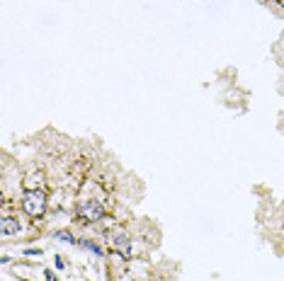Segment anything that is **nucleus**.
<instances>
[{
    "instance_id": "f257e3e1",
    "label": "nucleus",
    "mask_w": 284,
    "mask_h": 281,
    "mask_svg": "<svg viewBox=\"0 0 284 281\" xmlns=\"http://www.w3.org/2000/svg\"><path fill=\"white\" fill-rule=\"evenodd\" d=\"M105 242L110 245L112 252L122 255L124 260H132V235L122 226H112L110 231L105 233Z\"/></svg>"
},
{
    "instance_id": "f03ea898",
    "label": "nucleus",
    "mask_w": 284,
    "mask_h": 281,
    "mask_svg": "<svg viewBox=\"0 0 284 281\" xmlns=\"http://www.w3.org/2000/svg\"><path fill=\"white\" fill-rule=\"evenodd\" d=\"M22 211L30 216V218H44V213H46V206H49V199H46V194L41 189H24L22 194Z\"/></svg>"
},
{
    "instance_id": "7ed1b4c3",
    "label": "nucleus",
    "mask_w": 284,
    "mask_h": 281,
    "mask_svg": "<svg viewBox=\"0 0 284 281\" xmlns=\"http://www.w3.org/2000/svg\"><path fill=\"white\" fill-rule=\"evenodd\" d=\"M75 216L83 223H97L105 218V206L97 199H81L75 206Z\"/></svg>"
},
{
    "instance_id": "20e7f679",
    "label": "nucleus",
    "mask_w": 284,
    "mask_h": 281,
    "mask_svg": "<svg viewBox=\"0 0 284 281\" xmlns=\"http://www.w3.org/2000/svg\"><path fill=\"white\" fill-rule=\"evenodd\" d=\"M0 233H3V238H15L20 233V221L12 218V216H5L0 221Z\"/></svg>"
},
{
    "instance_id": "39448f33",
    "label": "nucleus",
    "mask_w": 284,
    "mask_h": 281,
    "mask_svg": "<svg viewBox=\"0 0 284 281\" xmlns=\"http://www.w3.org/2000/svg\"><path fill=\"white\" fill-rule=\"evenodd\" d=\"M78 245H81L83 250H90L92 255H95V257H105V252H102V247H100V245H97V242H92V240H85V238H83V240L78 242Z\"/></svg>"
},
{
    "instance_id": "423d86ee",
    "label": "nucleus",
    "mask_w": 284,
    "mask_h": 281,
    "mask_svg": "<svg viewBox=\"0 0 284 281\" xmlns=\"http://www.w3.org/2000/svg\"><path fill=\"white\" fill-rule=\"evenodd\" d=\"M54 238H56V240L68 242V245H78V242H81L75 235H73V233H68V231H56V233H54Z\"/></svg>"
},
{
    "instance_id": "0eeeda50",
    "label": "nucleus",
    "mask_w": 284,
    "mask_h": 281,
    "mask_svg": "<svg viewBox=\"0 0 284 281\" xmlns=\"http://www.w3.org/2000/svg\"><path fill=\"white\" fill-rule=\"evenodd\" d=\"M24 255H27V257H41V247H27Z\"/></svg>"
},
{
    "instance_id": "6e6552de",
    "label": "nucleus",
    "mask_w": 284,
    "mask_h": 281,
    "mask_svg": "<svg viewBox=\"0 0 284 281\" xmlns=\"http://www.w3.org/2000/svg\"><path fill=\"white\" fill-rule=\"evenodd\" d=\"M54 262H56V269H63V267H66V264H63V260H61V257H59V255L54 257Z\"/></svg>"
}]
</instances>
